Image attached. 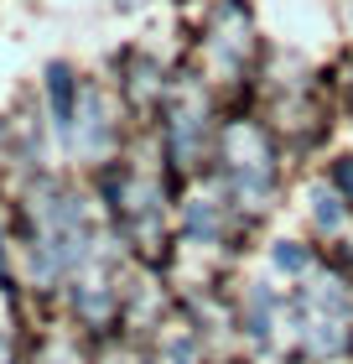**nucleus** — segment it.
<instances>
[{"label": "nucleus", "instance_id": "0eeeda50", "mask_svg": "<svg viewBox=\"0 0 353 364\" xmlns=\"http://www.w3.org/2000/svg\"><path fill=\"white\" fill-rule=\"evenodd\" d=\"M0 260H6V255H0Z\"/></svg>", "mask_w": 353, "mask_h": 364}, {"label": "nucleus", "instance_id": "39448f33", "mask_svg": "<svg viewBox=\"0 0 353 364\" xmlns=\"http://www.w3.org/2000/svg\"><path fill=\"white\" fill-rule=\"evenodd\" d=\"M332 182L343 188V198L353 203V156H343V161H332Z\"/></svg>", "mask_w": 353, "mask_h": 364}, {"label": "nucleus", "instance_id": "423d86ee", "mask_svg": "<svg viewBox=\"0 0 353 364\" xmlns=\"http://www.w3.org/2000/svg\"><path fill=\"white\" fill-rule=\"evenodd\" d=\"M188 229L208 240V229H213V224H208V203H192V213H188Z\"/></svg>", "mask_w": 353, "mask_h": 364}, {"label": "nucleus", "instance_id": "f257e3e1", "mask_svg": "<svg viewBox=\"0 0 353 364\" xmlns=\"http://www.w3.org/2000/svg\"><path fill=\"white\" fill-rule=\"evenodd\" d=\"M224 151H229V177L244 198L271 193V146L255 125H234L224 136Z\"/></svg>", "mask_w": 353, "mask_h": 364}, {"label": "nucleus", "instance_id": "20e7f679", "mask_svg": "<svg viewBox=\"0 0 353 364\" xmlns=\"http://www.w3.org/2000/svg\"><path fill=\"white\" fill-rule=\"evenodd\" d=\"M276 266H281V271H301V266H307V255H301L291 240H281V245H276Z\"/></svg>", "mask_w": 353, "mask_h": 364}, {"label": "nucleus", "instance_id": "f03ea898", "mask_svg": "<svg viewBox=\"0 0 353 364\" xmlns=\"http://www.w3.org/2000/svg\"><path fill=\"white\" fill-rule=\"evenodd\" d=\"M47 109H53L58 136L73 141V130H78V94H73V68L68 63H53V68H47Z\"/></svg>", "mask_w": 353, "mask_h": 364}, {"label": "nucleus", "instance_id": "7ed1b4c3", "mask_svg": "<svg viewBox=\"0 0 353 364\" xmlns=\"http://www.w3.org/2000/svg\"><path fill=\"white\" fill-rule=\"evenodd\" d=\"M312 213H317V224H322V229H332V224H338V219H343V208H338V198H332L327 188H317V193H312Z\"/></svg>", "mask_w": 353, "mask_h": 364}]
</instances>
